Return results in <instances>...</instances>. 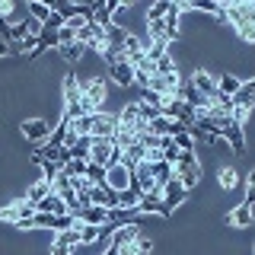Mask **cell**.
Instances as JSON below:
<instances>
[{"label": "cell", "instance_id": "6da1fadb", "mask_svg": "<svg viewBox=\"0 0 255 255\" xmlns=\"http://www.w3.org/2000/svg\"><path fill=\"white\" fill-rule=\"evenodd\" d=\"M227 19L243 42H255V3H223V22Z\"/></svg>", "mask_w": 255, "mask_h": 255}, {"label": "cell", "instance_id": "7a4b0ae2", "mask_svg": "<svg viewBox=\"0 0 255 255\" xmlns=\"http://www.w3.org/2000/svg\"><path fill=\"white\" fill-rule=\"evenodd\" d=\"M172 175L182 182V188H185V191H191V188L198 185V179H201V163H198L195 150L179 153V159H175V166H172Z\"/></svg>", "mask_w": 255, "mask_h": 255}, {"label": "cell", "instance_id": "3957f363", "mask_svg": "<svg viewBox=\"0 0 255 255\" xmlns=\"http://www.w3.org/2000/svg\"><path fill=\"white\" fill-rule=\"evenodd\" d=\"M77 45L80 48H93V51L102 54V48H106V29L96 26V22H83V26L77 29Z\"/></svg>", "mask_w": 255, "mask_h": 255}, {"label": "cell", "instance_id": "277c9868", "mask_svg": "<svg viewBox=\"0 0 255 255\" xmlns=\"http://www.w3.org/2000/svg\"><path fill=\"white\" fill-rule=\"evenodd\" d=\"M217 131L223 140H230V147H233V153H246V137H243V125H236L230 115L217 118Z\"/></svg>", "mask_w": 255, "mask_h": 255}, {"label": "cell", "instance_id": "5b68a950", "mask_svg": "<svg viewBox=\"0 0 255 255\" xmlns=\"http://www.w3.org/2000/svg\"><path fill=\"white\" fill-rule=\"evenodd\" d=\"M102 99H106V83H102L99 77L90 80V83H83V96H80V102H83V109L96 115V112H102Z\"/></svg>", "mask_w": 255, "mask_h": 255}, {"label": "cell", "instance_id": "8992f818", "mask_svg": "<svg viewBox=\"0 0 255 255\" xmlns=\"http://www.w3.org/2000/svg\"><path fill=\"white\" fill-rule=\"evenodd\" d=\"M179 86H182V80H179V70H175V74H153L147 90L156 93L159 99H166V96H175V99H179Z\"/></svg>", "mask_w": 255, "mask_h": 255}, {"label": "cell", "instance_id": "52a82bcc", "mask_svg": "<svg viewBox=\"0 0 255 255\" xmlns=\"http://www.w3.org/2000/svg\"><path fill=\"white\" fill-rule=\"evenodd\" d=\"M74 220H77V223H90V227H106V223L112 220V211L90 204V207H80V211L74 214Z\"/></svg>", "mask_w": 255, "mask_h": 255}, {"label": "cell", "instance_id": "ba28073f", "mask_svg": "<svg viewBox=\"0 0 255 255\" xmlns=\"http://www.w3.org/2000/svg\"><path fill=\"white\" fill-rule=\"evenodd\" d=\"M185 195H188V191L182 188V182L172 175V179H169V185L163 188V207H166V214H169V217H172V211H175V207L185 201Z\"/></svg>", "mask_w": 255, "mask_h": 255}, {"label": "cell", "instance_id": "9c48e42d", "mask_svg": "<svg viewBox=\"0 0 255 255\" xmlns=\"http://www.w3.org/2000/svg\"><path fill=\"white\" fill-rule=\"evenodd\" d=\"M128 182H131V169H128L125 163H112L109 169H106V185L112 191H125Z\"/></svg>", "mask_w": 255, "mask_h": 255}, {"label": "cell", "instance_id": "30bf717a", "mask_svg": "<svg viewBox=\"0 0 255 255\" xmlns=\"http://www.w3.org/2000/svg\"><path fill=\"white\" fill-rule=\"evenodd\" d=\"M32 214H38V211H35V204H29V201H16V204H10V207H3V211H0V220L19 223V220H29Z\"/></svg>", "mask_w": 255, "mask_h": 255}, {"label": "cell", "instance_id": "8fae6325", "mask_svg": "<svg viewBox=\"0 0 255 255\" xmlns=\"http://www.w3.org/2000/svg\"><path fill=\"white\" fill-rule=\"evenodd\" d=\"M90 201L96 207H106V211H118V191H112L109 185H96L90 191Z\"/></svg>", "mask_w": 255, "mask_h": 255}, {"label": "cell", "instance_id": "7c38bea8", "mask_svg": "<svg viewBox=\"0 0 255 255\" xmlns=\"http://www.w3.org/2000/svg\"><path fill=\"white\" fill-rule=\"evenodd\" d=\"M191 86H195V90L201 93L207 102H211L214 96L220 93V90H217V80H214L211 74H207V70H195V77H191Z\"/></svg>", "mask_w": 255, "mask_h": 255}, {"label": "cell", "instance_id": "4fadbf2b", "mask_svg": "<svg viewBox=\"0 0 255 255\" xmlns=\"http://www.w3.org/2000/svg\"><path fill=\"white\" fill-rule=\"evenodd\" d=\"M22 134H26V140H48L51 137V125L42 122V118H32V122H22Z\"/></svg>", "mask_w": 255, "mask_h": 255}, {"label": "cell", "instance_id": "5bb4252c", "mask_svg": "<svg viewBox=\"0 0 255 255\" xmlns=\"http://www.w3.org/2000/svg\"><path fill=\"white\" fill-rule=\"evenodd\" d=\"M35 211H38V214H54V217H67V204H64V198L54 195V191L35 204Z\"/></svg>", "mask_w": 255, "mask_h": 255}, {"label": "cell", "instance_id": "9a60e30c", "mask_svg": "<svg viewBox=\"0 0 255 255\" xmlns=\"http://www.w3.org/2000/svg\"><path fill=\"white\" fill-rule=\"evenodd\" d=\"M109 74L115 77V83H122V86H131V83H134V67H131L125 58L115 61V64H109Z\"/></svg>", "mask_w": 255, "mask_h": 255}, {"label": "cell", "instance_id": "2e32d148", "mask_svg": "<svg viewBox=\"0 0 255 255\" xmlns=\"http://www.w3.org/2000/svg\"><path fill=\"white\" fill-rule=\"evenodd\" d=\"M227 223L230 227H252V207L249 204H236L233 211L227 214Z\"/></svg>", "mask_w": 255, "mask_h": 255}, {"label": "cell", "instance_id": "e0dca14e", "mask_svg": "<svg viewBox=\"0 0 255 255\" xmlns=\"http://www.w3.org/2000/svg\"><path fill=\"white\" fill-rule=\"evenodd\" d=\"M252 102H255V80L243 83V86H239V93L233 96V106H236V109H246V112H249Z\"/></svg>", "mask_w": 255, "mask_h": 255}, {"label": "cell", "instance_id": "ac0fdd59", "mask_svg": "<svg viewBox=\"0 0 255 255\" xmlns=\"http://www.w3.org/2000/svg\"><path fill=\"white\" fill-rule=\"evenodd\" d=\"M150 249H153V243H150L147 236H137V239H131V243H125L118 255H147Z\"/></svg>", "mask_w": 255, "mask_h": 255}, {"label": "cell", "instance_id": "d6986e66", "mask_svg": "<svg viewBox=\"0 0 255 255\" xmlns=\"http://www.w3.org/2000/svg\"><path fill=\"white\" fill-rule=\"evenodd\" d=\"M26 13H29L35 22H42V26H45L48 16H51V6H48L45 0H29V3H26Z\"/></svg>", "mask_w": 255, "mask_h": 255}, {"label": "cell", "instance_id": "ffe728a7", "mask_svg": "<svg viewBox=\"0 0 255 255\" xmlns=\"http://www.w3.org/2000/svg\"><path fill=\"white\" fill-rule=\"evenodd\" d=\"M26 16V10H19L16 3H10V0H0V22H10V26H16V22H22V19H16V16Z\"/></svg>", "mask_w": 255, "mask_h": 255}, {"label": "cell", "instance_id": "44dd1931", "mask_svg": "<svg viewBox=\"0 0 255 255\" xmlns=\"http://www.w3.org/2000/svg\"><path fill=\"white\" fill-rule=\"evenodd\" d=\"M239 86H243V80H239V77H230V74L217 77V90H220L223 96H230V99H233V96L239 93Z\"/></svg>", "mask_w": 255, "mask_h": 255}, {"label": "cell", "instance_id": "7402d4cb", "mask_svg": "<svg viewBox=\"0 0 255 255\" xmlns=\"http://www.w3.org/2000/svg\"><path fill=\"white\" fill-rule=\"evenodd\" d=\"M61 175H67V179H83L86 175V159H67V163L61 166Z\"/></svg>", "mask_w": 255, "mask_h": 255}, {"label": "cell", "instance_id": "603a6c76", "mask_svg": "<svg viewBox=\"0 0 255 255\" xmlns=\"http://www.w3.org/2000/svg\"><path fill=\"white\" fill-rule=\"evenodd\" d=\"M48 195H51V182H35V185H32L29 191H26V201L29 204H38V201H42V198H48Z\"/></svg>", "mask_w": 255, "mask_h": 255}, {"label": "cell", "instance_id": "cb8c5ba5", "mask_svg": "<svg viewBox=\"0 0 255 255\" xmlns=\"http://www.w3.org/2000/svg\"><path fill=\"white\" fill-rule=\"evenodd\" d=\"M58 51H61V58L67 61V64H77L80 54H83V48H80L77 42H64V45H58Z\"/></svg>", "mask_w": 255, "mask_h": 255}, {"label": "cell", "instance_id": "d4e9b609", "mask_svg": "<svg viewBox=\"0 0 255 255\" xmlns=\"http://www.w3.org/2000/svg\"><path fill=\"white\" fill-rule=\"evenodd\" d=\"M80 230V243H96V239H102V227H90V223H77Z\"/></svg>", "mask_w": 255, "mask_h": 255}, {"label": "cell", "instance_id": "484cf974", "mask_svg": "<svg viewBox=\"0 0 255 255\" xmlns=\"http://www.w3.org/2000/svg\"><path fill=\"white\" fill-rule=\"evenodd\" d=\"M169 0H159V3H153L147 10V22H159V19H166V13H169Z\"/></svg>", "mask_w": 255, "mask_h": 255}, {"label": "cell", "instance_id": "4316f807", "mask_svg": "<svg viewBox=\"0 0 255 255\" xmlns=\"http://www.w3.org/2000/svg\"><path fill=\"white\" fill-rule=\"evenodd\" d=\"M86 179H90V185H106V169L102 166H96V163H86Z\"/></svg>", "mask_w": 255, "mask_h": 255}, {"label": "cell", "instance_id": "83f0119b", "mask_svg": "<svg viewBox=\"0 0 255 255\" xmlns=\"http://www.w3.org/2000/svg\"><path fill=\"white\" fill-rule=\"evenodd\" d=\"M217 179H220V185H223V188H236V185H239V175H236L233 166H223V169L217 172Z\"/></svg>", "mask_w": 255, "mask_h": 255}, {"label": "cell", "instance_id": "f1b7e54d", "mask_svg": "<svg viewBox=\"0 0 255 255\" xmlns=\"http://www.w3.org/2000/svg\"><path fill=\"white\" fill-rule=\"evenodd\" d=\"M38 166H42V172H45V182H54L61 175V166L58 163H48V159H45V163H38Z\"/></svg>", "mask_w": 255, "mask_h": 255}, {"label": "cell", "instance_id": "f546056e", "mask_svg": "<svg viewBox=\"0 0 255 255\" xmlns=\"http://www.w3.org/2000/svg\"><path fill=\"white\" fill-rule=\"evenodd\" d=\"M156 74H175V61L169 54H163V58L156 61Z\"/></svg>", "mask_w": 255, "mask_h": 255}, {"label": "cell", "instance_id": "4dcf8cb0", "mask_svg": "<svg viewBox=\"0 0 255 255\" xmlns=\"http://www.w3.org/2000/svg\"><path fill=\"white\" fill-rule=\"evenodd\" d=\"M243 204H249V207L255 204V169L249 172V185H246V201Z\"/></svg>", "mask_w": 255, "mask_h": 255}, {"label": "cell", "instance_id": "1f68e13d", "mask_svg": "<svg viewBox=\"0 0 255 255\" xmlns=\"http://www.w3.org/2000/svg\"><path fill=\"white\" fill-rule=\"evenodd\" d=\"M70 252H74V249H70L67 243H61V239L54 236V243H51V255H70Z\"/></svg>", "mask_w": 255, "mask_h": 255}, {"label": "cell", "instance_id": "d6a6232c", "mask_svg": "<svg viewBox=\"0 0 255 255\" xmlns=\"http://www.w3.org/2000/svg\"><path fill=\"white\" fill-rule=\"evenodd\" d=\"M45 26H51V29H61V26H64V19H61L58 13H51V16H48V22H45Z\"/></svg>", "mask_w": 255, "mask_h": 255}, {"label": "cell", "instance_id": "836d02e7", "mask_svg": "<svg viewBox=\"0 0 255 255\" xmlns=\"http://www.w3.org/2000/svg\"><path fill=\"white\" fill-rule=\"evenodd\" d=\"M3 54H10V45H6V42H0V58H3Z\"/></svg>", "mask_w": 255, "mask_h": 255}]
</instances>
